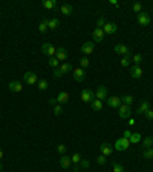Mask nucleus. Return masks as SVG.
<instances>
[{
    "instance_id": "obj_30",
    "label": "nucleus",
    "mask_w": 153,
    "mask_h": 172,
    "mask_svg": "<svg viewBox=\"0 0 153 172\" xmlns=\"http://www.w3.org/2000/svg\"><path fill=\"white\" fill-rule=\"evenodd\" d=\"M121 102H123L124 105H127V106H132L133 97H132V95H124V97H121Z\"/></svg>"
},
{
    "instance_id": "obj_13",
    "label": "nucleus",
    "mask_w": 153,
    "mask_h": 172,
    "mask_svg": "<svg viewBox=\"0 0 153 172\" xmlns=\"http://www.w3.org/2000/svg\"><path fill=\"white\" fill-rule=\"evenodd\" d=\"M121 97H110V98H107V106L109 108H120L121 106Z\"/></svg>"
},
{
    "instance_id": "obj_38",
    "label": "nucleus",
    "mask_w": 153,
    "mask_h": 172,
    "mask_svg": "<svg viewBox=\"0 0 153 172\" xmlns=\"http://www.w3.org/2000/svg\"><path fill=\"white\" fill-rule=\"evenodd\" d=\"M129 65H130V57H123V58H121V66L127 68Z\"/></svg>"
},
{
    "instance_id": "obj_34",
    "label": "nucleus",
    "mask_w": 153,
    "mask_h": 172,
    "mask_svg": "<svg viewBox=\"0 0 153 172\" xmlns=\"http://www.w3.org/2000/svg\"><path fill=\"white\" fill-rule=\"evenodd\" d=\"M143 155H144V158L152 160V158H153V149H152V148H147V149L144 151V154H143Z\"/></svg>"
},
{
    "instance_id": "obj_50",
    "label": "nucleus",
    "mask_w": 153,
    "mask_h": 172,
    "mask_svg": "<svg viewBox=\"0 0 153 172\" xmlns=\"http://www.w3.org/2000/svg\"><path fill=\"white\" fill-rule=\"evenodd\" d=\"M129 125L133 126V125H135V120H133V118H129Z\"/></svg>"
},
{
    "instance_id": "obj_40",
    "label": "nucleus",
    "mask_w": 153,
    "mask_h": 172,
    "mask_svg": "<svg viewBox=\"0 0 153 172\" xmlns=\"http://www.w3.org/2000/svg\"><path fill=\"white\" fill-rule=\"evenodd\" d=\"M113 172H124V166H121L120 163H113Z\"/></svg>"
},
{
    "instance_id": "obj_39",
    "label": "nucleus",
    "mask_w": 153,
    "mask_h": 172,
    "mask_svg": "<svg viewBox=\"0 0 153 172\" xmlns=\"http://www.w3.org/2000/svg\"><path fill=\"white\" fill-rule=\"evenodd\" d=\"M57 151H58L61 155H66V151H67V148H66L64 145H58V146H57Z\"/></svg>"
},
{
    "instance_id": "obj_35",
    "label": "nucleus",
    "mask_w": 153,
    "mask_h": 172,
    "mask_svg": "<svg viewBox=\"0 0 153 172\" xmlns=\"http://www.w3.org/2000/svg\"><path fill=\"white\" fill-rule=\"evenodd\" d=\"M54 114L55 115H61L63 114V105H55L54 106Z\"/></svg>"
},
{
    "instance_id": "obj_4",
    "label": "nucleus",
    "mask_w": 153,
    "mask_h": 172,
    "mask_svg": "<svg viewBox=\"0 0 153 172\" xmlns=\"http://www.w3.org/2000/svg\"><path fill=\"white\" fill-rule=\"evenodd\" d=\"M81 100L84 103H92L95 100V94L90 91V89H83L81 91Z\"/></svg>"
},
{
    "instance_id": "obj_45",
    "label": "nucleus",
    "mask_w": 153,
    "mask_h": 172,
    "mask_svg": "<svg viewBox=\"0 0 153 172\" xmlns=\"http://www.w3.org/2000/svg\"><path fill=\"white\" fill-rule=\"evenodd\" d=\"M144 115L147 117V120H153V111H152V109H149V111H147Z\"/></svg>"
},
{
    "instance_id": "obj_23",
    "label": "nucleus",
    "mask_w": 153,
    "mask_h": 172,
    "mask_svg": "<svg viewBox=\"0 0 153 172\" xmlns=\"http://www.w3.org/2000/svg\"><path fill=\"white\" fill-rule=\"evenodd\" d=\"M90 105H92V109H94V111H103V102H101V100H97V98H95Z\"/></svg>"
},
{
    "instance_id": "obj_41",
    "label": "nucleus",
    "mask_w": 153,
    "mask_h": 172,
    "mask_svg": "<svg viewBox=\"0 0 153 172\" xmlns=\"http://www.w3.org/2000/svg\"><path fill=\"white\" fill-rule=\"evenodd\" d=\"M97 163L103 166V165H106V163H107V160H106V157H104V155H100V157H97Z\"/></svg>"
},
{
    "instance_id": "obj_17",
    "label": "nucleus",
    "mask_w": 153,
    "mask_h": 172,
    "mask_svg": "<svg viewBox=\"0 0 153 172\" xmlns=\"http://www.w3.org/2000/svg\"><path fill=\"white\" fill-rule=\"evenodd\" d=\"M69 92H64V91H61L58 95H57V103L58 105H64V103H67L69 102Z\"/></svg>"
},
{
    "instance_id": "obj_28",
    "label": "nucleus",
    "mask_w": 153,
    "mask_h": 172,
    "mask_svg": "<svg viewBox=\"0 0 153 172\" xmlns=\"http://www.w3.org/2000/svg\"><path fill=\"white\" fill-rule=\"evenodd\" d=\"M60 69H61L63 74L71 72V71H72V65H71V63H61V65H60Z\"/></svg>"
},
{
    "instance_id": "obj_15",
    "label": "nucleus",
    "mask_w": 153,
    "mask_h": 172,
    "mask_svg": "<svg viewBox=\"0 0 153 172\" xmlns=\"http://www.w3.org/2000/svg\"><path fill=\"white\" fill-rule=\"evenodd\" d=\"M67 55H69V54H67V51H66L63 46H61V48H57V54H55V57L58 58V62H64V60L67 58Z\"/></svg>"
},
{
    "instance_id": "obj_52",
    "label": "nucleus",
    "mask_w": 153,
    "mask_h": 172,
    "mask_svg": "<svg viewBox=\"0 0 153 172\" xmlns=\"http://www.w3.org/2000/svg\"><path fill=\"white\" fill-rule=\"evenodd\" d=\"M2 169H3V166H2V163H0V172H2Z\"/></svg>"
},
{
    "instance_id": "obj_14",
    "label": "nucleus",
    "mask_w": 153,
    "mask_h": 172,
    "mask_svg": "<svg viewBox=\"0 0 153 172\" xmlns=\"http://www.w3.org/2000/svg\"><path fill=\"white\" fill-rule=\"evenodd\" d=\"M81 51H83L84 55L92 54V52H94V42H84L83 46H81Z\"/></svg>"
},
{
    "instance_id": "obj_48",
    "label": "nucleus",
    "mask_w": 153,
    "mask_h": 172,
    "mask_svg": "<svg viewBox=\"0 0 153 172\" xmlns=\"http://www.w3.org/2000/svg\"><path fill=\"white\" fill-rule=\"evenodd\" d=\"M49 105H51V106H55V105H58V103H57V98H51V100H49Z\"/></svg>"
},
{
    "instance_id": "obj_11",
    "label": "nucleus",
    "mask_w": 153,
    "mask_h": 172,
    "mask_svg": "<svg viewBox=\"0 0 153 172\" xmlns=\"http://www.w3.org/2000/svg\"><path fill=\"white\" fill-rule=\"evenodd\" d=\"M100 151H101V155H104V157H109V155L113 152V146H112V145H109V143H101V146H100Z\"/></svg>"
},
{
    "instance_id": "obj_5",
    "label": "nucleus",
    "mask_w": 153,
    "mask_h": 172,
    "mask_svg": "<svg viewBox=\"0 0 153 172\" xmlns=\"http://www.w3.org/2000/svg\"><path fill=\"white\" fill-rule=\"evenodd\" d=\"M118 109H120V117H121L123 120L130 118V115H132V108H130V106H127V105H121Z\"/></svg>"
},
{
    "instance_id": "obj_44",
    "label": "nucleus",
    "mask_w": 153,
    "mask_h": 172,
    "mask_svg": "<svg viewBox=\"0 0 153 172\" xmlns=\"http://www.w3.org/2000/svg\"><path fill=\"white\" fill-rule=\"evenodd\" d=\"M80 168H83V169L89 168V162H87V160H81V162H80Z\"/></svg>"
},
{
    "instance_id": "obj_9",
    "label": "nucleus",
    "mask_w": 153,
    "mask_h": 172,
    "mask_svg": "<svg viewBox=\"0 0 153 172\" xmlns=\"http://www.w3.org/2000/svg\"><path fill=\"white\" fill-rule=\"evenodd\" d=\"M92 37H94V42L101 43V42H103V38H104V31H103L101 28H95V29H94V32H92Z\"/></svg>"
},
{
    "instance_id": "obj_47",
    "label": "nucleus",
    "mask_w": 153,
    "mask_h": 172,
    "mask_svg": "<svg viewBox=\"0 0 153 172\" xmlns=\"http://www.w3.org/2000/svg\"><path fill=\"white\" fill-rule=\"evenodd\" d=\"M109 3H110V5H113V6H117V8H120V3H118L117 0H109Z\"/></svg>"
},
{
    "instance_id": "obj_12",
    "label": "nucleus",
    "mask_w": 153,
    "mask_h": 172,
    "mask_svg": "<svg viewBox=\"0 0 153 172\" xmlns=\"http://www.w3.org/2000/svg\"><path fill=\"white\" fill-rule=\"evenodd\" d=\"M143 74H144V71H143L141 66H136V65H135V66L130 68V75H132L133 78H141Z\"/></svg>"
},
{
    "instance_id": "obj_36",
    "label": "nucleus",
    "mask_w": 153,
    "mask_h": 172,
    "mask_svg": "<svg viewBox=\"0 0 153 172\" xmlns=\"http://www.w3.org/2000/svg\"><path fill=\"white\" fill-rule=\"evenodd\" d=\"M104 25H106V20H104V17L101 15V17L98 18V22H97V28H101V29H103Z\"/></svg>"
},
{
    "instance_id": "obj_19",
    "label": "nucleus",
    "mask_w": 153,
    "mask_h": 172,
    "mask_svg": "<svg viewBox=\"0 0 153 172\" xmlns=\"http://www.w3.org/2000/svg\"><path fill=\"white\" fill-rule=\"evenodd\" d=\"M71 165H72L71 157H67V155H61V158H60V166H61L63 169H69Z\"/></svg>"
},
{
    "instance_id": "obj_32",
    "label": "nucleus",
    "mask_w": 153,
    "mask_h": 172,
    "mask_svg": "<svg viewBox=\"0 0 153 172\" xmlns=\"http://www.w3.org/2000/svg\"><path fill=\"white\" fill-rule=\"evenodd\" d=\"M141 60H143V55H141V54H133V55H132V62H133L136 66H140Z\"/></svg>"
},
{
    "instance_id": "obj_6",
    "label": "nucleus",
    "mask_w": 153,
    "mask_h": 172,
    "mask_svg": "<svg viewBox=\"0 0 153 172\" xmlns=\"http://www.w3.org/2000/svg\"><path fill=\"white\" fill-rule=\"evenodd\" d=\"M129 145H130V142H129V138H120V140H117V143H115V149L117 151H126L127 148H129Z\"/></svg>"
},
{
    "instance_id": "obj_2",
    "label": "nucleus",
    "mask_w": 153,
    "mask_h": 172,
    "mask_svg": "<svg viewBox=\"0 0 153 172\" xmlns=\"http://www.w3.org/2000/svg\"><path fill=\"white\" fill-rule=\"evenodd\" d=\"M41 52L46 54V55H49V57H55L57 48H54L51 43H43V45H41Z\"/></svg>"
},
{
    "instance_id": "obj_33",
    "label": "nucleus",
    "mask_w": 153,
    "mask_h": 172,
    "mask_svg": "<svg viewBox=\"0 0 153 172\" xmlns=\"http://www.w3.org/2000/svg\"><path fill=\"white\" fill-rule=\"evenodd\" d=\"M71 162H72L74 165H78V163L81 162V155H80L78 152H75V154H74V155L71 157Z\"/></svg>"
},
{
    "instance_id": "obj_16",
    "label": "nucleus",
    "mask_w": 153,
    "mask_h": 172,
    "mask_svg": "<svg viewBox=\"0 0 153 172\" xmlns=\"http://www.w3.org/2000/svg\"><path fill=\"white\" fill-rule=\"evenodd\" d=\"M9 89L12 92H21L23 91V85L20 82H17V80H12V82H9Z\"/></svg>"
},
{
    "instance_id": "obj_24",
    "label": "nucleus",
    "mask_w": 153,
    "mask_h": 172,
    "mask_svg": "<svg viewBox=\"0 0 153 172\" xmlns=\"http://www.w3.org/2000/svg\"><path fill=\"white\" fill-rule=\"evenodd\" d=\"M129 142H130V143H133V145L140 143V142H141V134H140V132H133V134L130 135Z\"/></svg>"
},
{
    "instance_id": "obj_43",
    "label": "nucleus",
    "mask_w": 153,
    "mask_h": 172,
    "mask_svg": "<svg viewBox=\"0 0 153 172\" xmlns=\"http://www.w3.org/2000/svg\"><path fill=\"white\" fill-rule=\"evenodd\" d=\"M61 75H63V72H61V69H60V68H57V69L54 71V77H55V78H60Z\"/></svg>"
},
{
    "instance_id": "obj_49",
    "label": "nucleus",
    "mask_w": 153,
    "mask_h": 172,
    "mask_svg": "<svg viewBox=\"0 0 153 172\" xmlns=\"http://www.w3.org/2000/svg\"><path fill=\"white\" fill-rule=\"evenodd\" d=\"M72 171H74V172H78V171H80V166H78V165H75V166L72 168Z\"/></svg>"
},
{
    "instance_id": "obj_31",
    "label": "nucleus",
    "mask_w": 153,
    "mask_h": 172,
    "mask_svg": "<svg viewBox=\"0 0 153 172\" xmlns=\"http://www.w3.org/2000/svg\"><path fill=\"white\" fill-rule=\"evenodd\" d=\"M143 146L147 149V148H152L153 146V138L152 137H146L144 140H143Z\"/></svg>"
},
{
    "instance_id": "obj_3",
    "label": "nucleus",
    "mask_w": 153,
    "mask_h": 172,
    "mask_svg": "<svg viewBox=\"0 0 153 172\" xmlns=\"http://www.w3.org/2000/svg\"><path fill=\"white\" fill-rule=\"evenodd\" d=\"M23 80H25V83H28V85H35V83L38 82V77H37L35 72L28 71V72L23 75Z\"/></svg>"
},
{
    "instance_id": "obj_7",
    "label": "nucleus",
    "mask_w": 153,
    "mask_h": 172,
    "mask_svg": "<svg viewBox=\"0 0 153 172\" xmlns=\"http://www.w3.org/2000/svg\"><path fill=\"white\" fill-rule=\"evenodd\" d=\"M95 98L97 100H104V98H107V88L106 86H98L97 88V91H95Z\"/></svg>"
},
{
    "instance_id": "obj_37",
    "label": "nucleus",
    "mask_w": 153,
    "mask_h": 172,
    "mask_svg": "<svg viewBox=\"0 0 153 172\" xmlns=\"http://www.w3.org/2000/svg\"><path fill=\"white\" fill-rule=\"evenodd\" d=\"M80 65H81V68L84 69V68H87L89 66V58L87 57H83L81 60H80Z\"/></svg>"
},
{
    "instance_id": "obj_42",
    "label": "nucleus",
    "mask_w": 153,
    "mask_h": 172,
    "mask_svg": "<svg viewBox=\"0 0 153 172\" xmlns=\"http://www.w3.org/2000/svg\"><path fill=\"white\" fill-rule=\"evenodd\" d=\"M132 8H133L135 12H141V11H143V5H141V3H135Z\"/></svg>"
},
{
    "instance_id": "obj_27",
    "label": "nucleus",
    "mask_w": 153,
    "mask_h": 172,
    "mask_svg": "<svg viewBox=\"0 0 153 172\" xmlns=\"http://www.w3.org/2000/svg\"><path fill=\"white\" fill-rule=\"evenodd\" d=\"M48 63H49V66H51V68H55V69L60 66V62H58V58H57V57H49V62H48Z\"/></svg>"
},
{
    "instance_id": "obj_46",
    "label": "nucleus",
    "mask_w": 153,
    "mask_h": 172,
    "mask_svg": "<svg viewBox=\"0 0 153 172\" xmlns=\"http://www.w3.org/2000/svg\"><path fill=\"white\" fill-rule=\"evenodd\" d=\"M130 135H132V132H130L129 129H126V131H124V138H130Z\"/></svg>"
},
{
    "instance_id": "obj_29",
    "label": "nucleus",
    "mask_w": 153,
    "mask_h": 172,
    "mask_svg": "<svg viewBox=\"0 0 153 172\" xmlns=\"http://www.w3.org/2000/svg\"><path fill=\"white\" fill-rule=\"evenodd\" d=\"M37 85H38V89H40V91H46L48 86H49V85H48V80H44V78H41L40 82H37Z\"/></svg>"
},
{
    "instance_id": "obj_26",
    "label": "nucleus",
    "mask_w": 153,
    "mask_h": 172,
    "mask_svg": "<svg viewBox=\"0 0 153 172\" xmlns=\"http://www.w3.org/2000/svg\"><path fill=\"white\" fill-rule=\"evenodd\" d=\"M58 25H60V20H58V18H51V20H49V23H48L49 29H57V28H58Z\"/></svg>"
},
{
    "instance_id": "obj_25",
    "label": "nucleus",
    "mask_w": 153,
    "mask_h": 172,
    "mask_svg": "<svg viewBox=\"0 0 153 172\" xmlns=\"http://www.w3.org/2000/svg\"><path fill=\"white\" fill-rule=\"evenodd\" d=\"M43 6H44L46 9H54V8L57 6V2H55V0H44V2H43Z\"/></svg>"
},
{
    "instance_id": "obj_22",
    "label": "nucleus",
    "mask_w": 153,
    "mask_h": 172,
    "mask_svg": "<svg viewBox=\"0 0 153 172\" xmlns=\"http://www.w3.org/2000/svg\"><path fill=\"white\" fill-rule=\"evenodd\" d=\"M48 23H49L48 18H41V22H40V25H38V31H40V32H46V31L49 29Z\"/></svg>"
},
{
    "instance_id": "obj_21",
    "label": "nucleus",
    "mask_w": 153,
    "mask_h": 172,
    "mask_svg": "<svg viewBox=\"0 0 153 172\" xmlns=\"http://www.w3.org/2000/svg\"><path fill=\"white\" fill-rule=\"evenodd\" d=\"M149 109H150V105H149V102L143 100V102H141V105H140V108H138V114H146Z\"/></svg>"
},
{
    "instance_id": "obj_10",
    "label": "nucleus",
    "mask_w": 153,
    "mask_h": 172,
    "mask_svg": "<svg viewBox=\"0 0 153 172\" xmlns=\"http://www.w3.org/2000/svg\"><path fill=\"white\" fill-rule=\"evenodd\" d=\"M84 78H86L84 69H83V68H75V69H74V80H77V82H84Z\"/></svg>"
},
{
    "instance_id": "obj_8",
    "label": "nucleus",
    "mask_w": 153,
    "mask_h": 172,
    "mask_svg": "<svg viewBox=\"0 0 153 172\" xmlns=\"http://www.w3.org/2000/svg\"><path fill=\"white\" fill-rule=\"evenodd\" d=\"M138 23H140L141 26L150 25V15H149L147 12H140V14H138Z\"/></svg>"
},
{
    "instance_id": "obj_20",
    "label": "nucleus",
    "mask_w": 153,
    "mask_h": 172,
    "mask_svg": "<svg viewBox=\"0 0 153 172\" xmlns=\"http://www.w3.org/2000/svg\"><path fill=\"white\" fill-rule=\"evenodd\" d=\"M60 12H61L63 15H71V14L74 12V6H72V5H63V6L60 8Z\"/></svg>"
},
{
    "instance_id": "obj_51",
    "label": "nucleus",
    "mask_w": 153,
    "mask_h": 172,
    "mask_svg": "<svg viewBox=\"0 0 153 172\" xmlns=\"http://www.w3.org/2000/svg\"><path fill=\"white\" fill-rule=\"evenodd\" d=\"M2 158H3V151L0 149V160H2Z\"/></svg>"
},
{
    "instance_id": "obj_18",
    "label": "nucleus",
    "mask_w": 153,
    "mask_h": 172,
    "mask_svg": "<svg viewBox=\"0 0 153 172\" xmlns=\"http://www.w3.org/2000/svg\"><path fill=\"white\" fill-rule=\"evenodd\" d=\"M103 31H104V34H115L117 32V25L113 22H109V23L104 25Z\"/></svg>"
},
{
    "instance_id": "obj_1",
    "label": "nucleus",
    "mask_w": 153,
    "mask_h": 172,
    "mask_svg": "<svg viewBox=\"0 0 153 172\" xmlns=\"http://www.w3.org/2000/svg\"><path fill=\"white\" fill-rule=\"evenodd\" d=\"M113 51H115L117 54H123L124 57H132L130 48L126 46V45H115V46H113Z\"/></svg>"
}]
</instances>
